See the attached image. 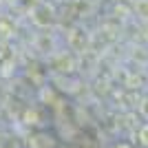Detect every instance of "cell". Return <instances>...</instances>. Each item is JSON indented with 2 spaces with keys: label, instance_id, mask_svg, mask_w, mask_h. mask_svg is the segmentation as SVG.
Wrapping results in <instances>:
<instances>
[{
  "label": "cell",
  "instance_id": "cell-1",
  "mask_svg": "<svg viewBox=\"0 0 148 148\" xmlns=\"http://www.w3.org/2000/svg\"><path fill=\"white\" fill-rule=\"evenodd\" d=\"M53 20H56L53 9H51L47 2H38L36 9H33V22H36L38 27H51Z\"/></svg>",
  "mask_w": 148,
  "mask_h": 148
},
{
  "label": "cell",
  "instance_id": "cell-2",
  "mask_svg": "<svg viewBox=\"0 0 148 148\" xmlns=\"http://www.w3.org/2000/svg\"><path fill=\"white\" fill-rule=\"evenodd\" d=\"M29 148H56V142L49 133L38 130L33 135H29Z\"/></svg>",
  "mask_w": 148,
  "mask_h": 148
},
{
  "label": "cell",
  "instance_id": "cell-3",
  "mask_svg": "<svg viewBox=\"0 0 148 148\" xmlns=\"http://www.w3.org/2000/svg\"><path fill=\"white\" fill-rule=\"evenodd\" d=\"M130 9H133V16H137L142 22H148V0H133Z\"/></svg>",
  "mask_w": 148,
  "mask_h": 148
},
{
  "label": "cell",
  "instance_id": "cell-4",
  "mask_svg": "<svg viewBox=\"0 0 148 148\" xmlns=\"http://www.w3.org/2000/svg\"><path fill=\"white\" fill-rule=\"evenodd\" d=\"M135 144L139 148H148V122L137 124V128H135Z\"/></svg>",
  "mask_w": 148,
  "mask_h": 148
},
{
  "label": "cell",
  "instance_id": "cell-5",
  "mask_svg": "<svg viewBox=\"0 0 148 148\" xmlns=\"http://www.w3.org/2000/svg\"><path fill=\"white\" fill-rule=\"evenodd\" d=\"M11 33H13V27L9 22H5V20H0V40H7Z\"/></svg>",
  "mask_w": 148,
  "mask_h": 148
},
{
  "label": "cell",
  "instance_id": "cell-6",
  "mask_svg": "<svg viewBox=\"0 0 148 148\" xmlns=\"http://www.w3.org/2000/svg\"><path fill=\"white\" fill-rule=\"evenodd\" d=\"M111 148H137L135 144H130V142H126V139H122V142H115Z\"/></svg>",
  "mask_w": 148,
  "mask_h": 148
},
{
  "label": "cell",
  "instance_id": "cell-7",
  "mask_svg": "<svg viewBox=\"0 0 148 148\" xmlns=\"http://www.w3.org/2000/svg\"><path fill=\"white\" fill-rule=\"evenodd\" d=\"M139 113H142L144 117H146V122H148V97L144 99L142 104H139Z\"/></svg>",
  "mask_w": 148,
  "mask_h": 148
}]
</instances>
